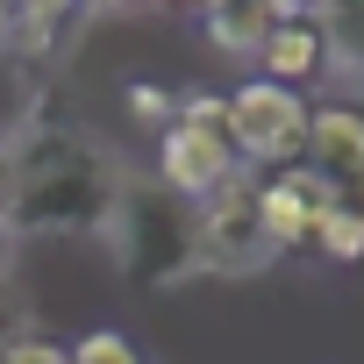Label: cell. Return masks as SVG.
I'll return each instance as SVG.
<instances>
[{
	"mask_svg": "<svg viewBox=\"0 0 364 364\" xmlns=\"http://www.w3.org/2000/svg\"><path fill=\"white\" fill-rule=\"evenodd\" d=\"M129 107H136V122H150L157 136L171 129V114H178V100L164 93V86H129Z\"/></svg>",
	"mask_w": 364,
	"mask_h": 364,
	"instance_id": "7c38bea8",
	"label": "cell"
},
{
	"mask_svg": "<svg viewBox=\"0 0 364 364\" xmlns=\"http://www.w3.org/2000/svg\"><path fill=\"white\" fill-rule=\"evenodd\" d=\"M22 336H36V328H29V300H22L15 286H0V350H15Z\"/></svg>",
	"mask_w": 364,
	"mask_h": 364,
	"instance_id": "4fadbf2b",
	"label": "cell"
},
{
	"mask_svg": "<svg viewBox=\"0 0 364 364\" xmlns=\"http://www.w3.org/2000/svg\"><path fill=\"white\" fill-rule=\"evenodd\" d=\"M343 208H350V215L364 222V171H357V178H350V186H343Z\"/></svg>",
	"mask_w": 364,
	"mask_h": 364,
	"instance_id": "2e32d148",
	"label": "cell"
},
{
	"mask_svg": "<svg viewBox=\"0 0 364 364\" xmlns=\"http://www.w3.org/2000/svg\"><path fill=\"white\" fill-rule=\"evenodd\" d=\"M0 364H72V350L50 343V336H22L15 350H0Z\"/></svg>",
	"mask_w": 364,
	"mask_h": 364,
	"instance_id": "5bb4252c",
	"label": "cell"
},
{
	"mask_svg": "<svg viewBox=\"0 0 364 364\" xmlns=\"http://www.w3.org/2000/svg\"><path fill=\"white\" fill-rule=\"evenodd\" d=\"M300 143H307V93H286L272 79H243L229 93V150L243 171L250 164L286 171L300 164Z\"/></svg>",
	"mask_w": 364,
	"mask_h": 364,
	"instance_id": "277c9868",
	"label": "cell"
},
{
	"mask_svg": "<svg viewBox=\"0 0 364 364\" xmlns=\"http://www.w3.org/2000/svg\"><path fill=\"white\" fill-rule=\"evenodd\" d=\"M272 22H279V8H208L200 15V36L222 58H257L264 36H272Z\"/></svg>",
	"mask_w": 364,
	"mask_h": 364,
	"instance_id": "ba28073f",
	"label": "cell"
},
{
	"mask_svg": "<svg viewBox=\"0 0 364 364\" xmlns=\"http://www.w3.org/2000/svg\"><path fill=\"white\" fill-rule=\"evenodd\" d=\"M272 257H279V250H272L264 229H257V178L236 171L215 200L193 208V272H208V279H250V272H264Z\"/></svg>",
	"mask_w": 364,
	"mask_h": 364,
	"instance_id": "3957f363",
	"label": "cell"
},
{
	"mask_svg": "<svg viewBox=\"0 0 364 364\" xmlns=\"http://www.w3.org/2000/svg\"><path fill=\"white\" fill-rule=\"evenodd\" d=\"M107 243L122 257L129 279L143 286H171V279H193V208L186 200H171L157 178L150 186H122L114 200V222H107Z\"/></svg>",
	"mask_w": 364,
	"mask_h": 364,
	"instance_id": "7a4b0ae2",
	"label": "cell"
},
{
	"mask_svg": "<svg viewBox=\"0 0 364 364\" xmlns=\"http://www.w3.org/2000/svg\"><path fill=\"white\" fill-rule=\"evenodd\" d=\"M257 229H264V243H272V250H307L314 215L279 186V178H257Z\"/></svg>",
	"mask_w": 364,
	"mask_h": 364,
	"instance_id": "9c48e42d",
	"label": "cell"
},
{
	"mask_svg": "<svg viewBox=\"0 0 364 364\" xmlns=\"http://www.w3.org/2000/svg\"><path fill=\"white\" fill-rule=\"evenodd\" d=\"M8 157H15L8 229H29V236H107L114 200H122L129 178L93 136L58 129V122H22Z\"/></svg>",
	"mask_w": 364,
	"mask_h": 364,
	"instance_id": "6da1fadb",
	"label": "cell"
},
{
	"mask_svg": "<svg viewBox=\"0 0 364 364\" xmlns=\"http://www.w3.org/2000/svg\"><path fill=\"white\" fill-rule=\"evenodd\" d=\"M350 107H357V114H364V65H357V72H350Z\"/></svg>",
	"mask_w": 364,
	"mask_h": 364,
	"instance_id": "e0dca14e",
	"label": "cell"
},
{
	"mask_svg": "<svg viewBox=\"0 0 364 364\" xmlns=\"http://www.w3.org/2000/svg\"><path fill=\"white\" fill-rule=\"evenodd\" d=\"M300 164L350 186L364 171V114L350 100H307V143H300Z\"/></svg>",
	"mask_w": 364,
	"mask_h": 364,
	"instance_id": "52a82bcc",
	"label": "cell"
},
{
	"mask_svg": "<svg viewBox=\"0 0 364 364\" xmlns=\"http://www.w3.org/2000/svg\"><path fill=\"white\" fill-rule=\"evenodd\" d=\"M8 272H15V229L0 222V286H8Z\"/></svg>",
	"mask_w": 364,
	"mask_h": 364,
	"instance_id": "9a60e30c",
	"label": "cell"
},
{
	"mask_svg": "<svg viewBox=\"0 0 364 364\" xmlns=\"http://www.w3.org/2000/svg\"><path fill=\"white\" fill-rule=\"evenodd\" d=\"M243 164H236V150L222 143V136H200V129H164L157 136V186L171 193V200H186V208H200V200H215L229 178H236Z\"/></svg>",
	"mask_w": 364,
	"mask_h": 364,
	"instance_id": "5b68a950",
	"label": "cell"
},
{
	"mask_svg": "<svg viewBox=\"0 0 364 364\" xmlns=\"http://www.w3.org/2000/svg\"><path fill=\"white\" fill-rule=\"evenodd\" d=\"M72 364H143V357H136V343L122 328H93V336L72 343Z\"/></svg>",
	"mask_w": 364,
	"mask_h": 364,
	"instance_id": "8fae6325",
	"label": "cell"
},
{
	"mask_svg": "<svg viewBox=\"0 0 364 364\" xmlns=\"http://www.w3.org/2000/svg\"><path fill=\"white\" fill-rule=\"evenodd\" d=\"M307 250H321V257H336V264H357V257H364V222H357L350 208H328V215H314Z\"/></svg>",
	"mask_w": 364,
	"mask_h": 364,
	"instance_id": "30bf717a",
	"label": "cell"
},
{
	"mask_svg": "<svg viewBox=\"0 0 364 364\" xmlns=\"http://www.w3.org/2000/svg\"><path fill=\"white\" fill-rule=\"evenodd\" d=\"M328 65H336V58H328V22L307 15V8H279V22H272V36H264V50H257V79L300 93V86L328 79Z\"/></svg>",
	"mask_w": 364,
	"mask_h": 364,
	"instance_id": "8992f818",
	"label": "cell"
}]
</instances>
